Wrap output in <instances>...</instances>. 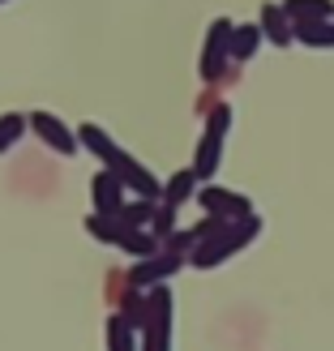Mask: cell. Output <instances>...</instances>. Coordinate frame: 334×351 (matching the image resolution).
I'll list each match as a JSON object with an SVG mask.
<instances>
[{
    "label": "cell",
    "instance_id": "1",
    "mask_svg": "<svg viewBox=\"0 0 334 351\" xmlns=\"http://www.w3.org/2000/svg\"><path fill=\"white\" fill-rule=\"evenodd\" d=\"M227 125H232V108H215V112H210V120H206V133H202V146H198V163H193V171H198V180H206V176H215V167H219V154H223Z\"/></svg>",
    "mask_w": 334,
    "mask_h": 351
},
{
    "label": "cell",
    "instance_id": "2",
    "mask_svg": "<svg viewBox=\"0 0 334 351\" xmlns=\"http://www.w3.org/2000/svg\"><path fill=\"white\" fill-rule=\"evenodd\" d=\"M184 261H189L184 253H171V249H167V253H154V257H142V261L129 270V287H142V291L159 287V283H167V278L184 266Z\"/></svg>",
    "mask_w": 334,
    "mask_h": 351
},
{
    "label": "cell",
    "instance_id": "3",
    "mask_svg": "<svg viewBox=\"0 0 334 351\" xmlns=\"http://www.w3.org/2000/svg\"><path fill=\"white\" fill-rule=\"evenodd\" d=\"M30 129L39 133L56 154H77V133L69 129L60 116H51V112H34V116H30Z\"/></svg>",
    "mask_w": 334,
    "mask_h": 351
},
{
    "label": "cell",
    "instance_id": "4",
    "mask_svg": "<svg viewBox=\"0 0 334 351\" xmlns=\"http://www.w3.org/2000/svg\"><path fill=\"white\" fill-rule=\"evenodd\" d=\"M202 197V206L210 210L215 219H244V215H253V206H249V197H240V193H227V189H202L198 193Z\"/></svg>",
    "mask_w": 334,
    "mask_h": 351
},
{
    "label": "cell",
    "instance_id": "5",
    "mask_svg": "<svg viewBox=\"0 0 334 351\" xmlns=\"http://www.w3.org/2000/svg\"><path fill=\"white\" fill-rule=\"evenodd\" d=\"M91 193H95V206H99V215H120L125 210V180H120L116 171H99L95 180H91Z\"/></svg>",
    "mask_w": 334,
    "mask_h": 351
},
{
    "label": "cell",
    "instance_id": "6",
    "mask_svg": "<svg viewBox=\"0 0 334 351\" xmlns=\"http://www.w3.org/2000/svg\"><path fill=\"white\" fill-rule=\"evenodd\" d=\"M120 180H125V189H133L137 197H146V202H154V197H163V180L154 176L150 167H142L137 159H125V167L116 171Z\"/></svg>",
    "mask_w": 334,
    "mask_h": 351
},
{
    "label": "cell",
    "instance_id": "7",
    "mask_svg": "<svg viewBox=\"0 0 334 351\" xmlns=\"http://www.w3.org/2000/svg\"><path fill=\"white\" fill-rule=\"evenodd\" d=\"M77 142H86V146H91V150L99 154V159L108 163V171H120V167H125V159H129V154L120 150V146H116V142H112V137L103 133L99 125H82V133H77Z\"/></svg>",
    "mask_w": 334,
    "mask_h": 351
},
{
    "label": "cell",
    "instance_id": "8",
    "mask_svg": "<svg viewBox=\"0 0 334 351\" xmlns=\"http://www.w3.org/2000/svg\"><path fill=\"white\" fill-rule=\"evenodd\" d=\"M108 351H142V330H137L125 313L108 317Z\"/></svg>",
    "mask_w": 334,
    "mask_h": 351
},
{
    "label": "cell",
    "instance_id": "9",
    "mask_svg": "<svg viewBox=\"0 0 334 351\" xmlns=\"http://www.w3.org/2000/svg\"><path fill=\"white\" fill-rule=\"evenodd\" d=\"M154 215H159V206L137 197V202H125V210H120V227H133V232H146V223H154Z\"/></svg>",
    "mask_w": 334,
    "mask_h": 351
},
{
    "label": "cell",
    "instance_id": "10",
    "mask_svg": "<svg viewBox=\"0 0 334 351\" xmlns=\"http://www.w3.org/2000/svg\"><path fill=\"white\" fill-rule=\"evenodd\" d=\"M193 193H198V171L193 167H184V171H176L171 180H167V189H163V197H167V206L176 210L180 202H189Z\"/></svg>",
    "mask_w": 334,
    "mask_h": 351
},
{
    "label": "cell",
    "instance_id": "11",
    "mask_svg": "<svg viewBox=\"0 0 334 351\" xmlns=\"http://www.w3.org/2000/svg\"><path fill=\"white\" fill-rule=\"evenodd\" d=\"M257 43H261V30L257 26H240V30H232V47H227V56H232V60H249L257 51Z\"/></svg>",
    "mask_w": 334,
    "mask_h": 351
},
{
    "label": "cell",
    "instance_id": "12",
    "mask_svg": "<svg viewBox=\"0 0 334 351\" xmlns=\"http://www.w3.org/2000/svg\"><path fill=\"white\" fill-rule=\"evenodd\" d=\"M22 133H26V116H17V112L0 116V154H5V150H13Z\"/></svg>",
    "mask_w": 334,
    "mask_h": 351
},
{
    "label": "cell",
    "instance_id": "13",
    "mask_svg": "<svg viewBox=\"0 0 334 351\" xmlns=\"http://www.w3.org/2000/svg\"><path fill=\"white\" fill-rule=\"evenodd\" d=\"M86 232L99 236V240H108V244H116L125 227H120V219H112V215H95V219H86Z\"/></svg>",
    "mask_w": 334,
    "mask_h": 351
},
{
    "label": "cell",
    "instance_id": "14",
    "mask_svg": "<svg viewBox=\"0 0 334 351\" xmlns=\"http://www.w3.org/2000/svg\"><path fill=\"white\" fill-rule=\"evenodd\" d=\"M171 232H176V210L159 206V215H154V240H167Z\"/></svg>",
    "mask_w": 334,
    "mask_h": 351
}]
</instances>
